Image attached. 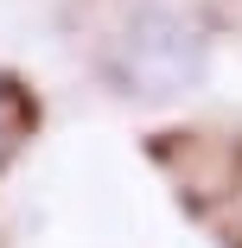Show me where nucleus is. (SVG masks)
Masks as SVG:
<instances>
[{"instance_id":"1","label":"nucleus","mask_w":242,"mask_h":248,"mask_svg":"<svg viewBox=\"0 0 242 248\" xmlns=\"http://www.w3.org/2000/svg\"><path fill=\"white\" fill-rule=\"evenodd\" d=\"M198 64H204V38L178 13H140L115 45V77L134 95H172L198 77Z\"/></svg>"}]
</instances>
